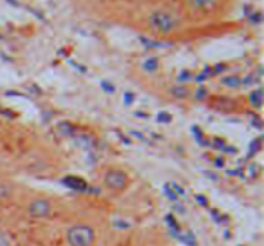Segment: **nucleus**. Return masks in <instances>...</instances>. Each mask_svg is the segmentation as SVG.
<instances>
[{
  "label": "nucleus",
  "mask_w": 264,
  "mask_h": 246,
  "mask_svg": "<svg viewBox=\"0 0 264 246\" xmlns=\"http://www.w3.org/2000/svg\"><path fill=\"white\" fill-rule=\"evenodd\" d=\"M148 27L159 35H168L181 27V17L170 9H156L148 15Z\"/></svg>",
  "instance_id": "f257e3e1"
},
{
  "label": "nucleus",
  "mask_w": 264,
  "mask_h": 246,
  "mask_svg": "<svg viewBox=\"0 0 264 246\" xmlns=\"http://www.w3.org/2000/svg\"><path fill=\"white\" fill-rule=\"evenodd\" d=\"M65 241L69 246H94L96 230L87 223H74L65 230Z\"/></svg>",
  "instance_id": "f03ea898"
},
{
  "label": "nucleus",
  "mask_w": 264,
  "mask_h": 246,
  "mask_svg": "<svg viewBox=\"0 0 264 246\" xmlns=\"http://www.w3.org/2000/svg\"><path fill=\"white\" fill-rule=\"evenodd\" d=\"M103 185L110 192L120 194V192H123L129 187V176L123 170H120V169H109L103 174Z\"/></svg>",
  "instance_id": "7ed1b4c3"
},
{
  "label": "nucleus",
  "mask_w": 264,
  "mask_h": 246,
  "mask_svg": "<svg viewBox=\"0 0 264 246\" xmlns=\"http://www.w3.org/2000/svg\"><path fill=\"white\" fill-rule=\"evenodd\" d=\"M26 210H27V215H29L31 219H47V217H51L53 214V205L49 199L38 196L27 201Z\"/></svg>",
  "instance_id": "20e7f679"
},
{
  "label": "nucleus",
  "mask_w": 264,
  "mask_h": 246,
  "mask_svg": "<svg viewBox=\"0 0 264 246\" xmlns=\"http://www.w3.org/2000/svg\"><path fill=\"white\" fill-rule=\"evenodd\" d=\"M219 0H188V6L195 11H210L217 6Z\"/></svg>",
  "instance_id": "39448f33"
},
{
  "label": "nucleus",
  "mask_w": 264,
  "mask_h": 246,
  "mask_svg": "<svg viewBox=\"0 0 264 246\" xmlns=\"http://www.w3.org/2000/svg\"><path fill=\"white\" fill-rule=\"evenodd\" d=\"M11 197H13V189H11V185L0 183V201H9Z\"/></svg>",
  "instance_id": "423d86ee"
},
{
  "label": "nucleus",
  "mask_w": 264,
  "mask_h": 246,
  "mask_svg": "<svg viewBox=\"0 0 264 246\" xmlns=\"http://www.w3.org/2000/svg\"><path fill=\"white\" fill-rule=\"evenodd\" d=\"M223 83H225L226 87H239V85H241V80H239L237 76H235V78H225V80H223Z\"/></svg>",
  "instance_id": "0eeeda50"
},
{
  "label": "nucleus",
  "mask_w": 264,
  "mask_h": 246,
  "mask_svg": "<svg viewBox=\"0 0 264 246\" xmlns=\"http://www.w3.org/2000/svg\"><path fill=\"white\" fill-rule=\"evenodd\" d=\"M60 132L62 134H72L74 132V129H72V125L71 123H67V121H64V123H60Z\"/></svg>",
  "instance_id": "6e6552de"
},
{
  "label": "nucleus",
  "mask_w": 264,
  "mask_h": 246,
  "mask_svg": "<svg viewBox=\"0 0 264 246\" xmlns=\"http://www.w3.org/2000/svg\"><path fill=\"white\" fill-rule=\"evenodd\" d=\"M172 95H174L176 98H185V96L188 95V91L185 87H172Z\"/></svg>",
  "instance_id": "1a4fd4ad"
},
{
  "label": "nucleus",
  "mask_w": 264,
  "mask_h": 246,
  "mask_svg": "<svg viewBox=\"0 0 264 246\" xmlns=\"http://www.w3.org/2000/svg\"><path fill=\"white\" fill-rule=\"evenodd\" d=\"M0 246H13V245H11L9 235H7L6 232H2V230H0Z\"/></svg>",
  "instance_id": "9d476101"
},
{
  "label": "nucleus",
  "mask_w": 264,
  "mask_h": 246,
  "mask_svg": "<svg viewBox=\"0 0 264 246\" xmlns=\"http://www.w3.org/2000/svg\"><path fill=\"white\" fill-rule=\"evenodd\" d=\"M145 69H147V71L158 69V60H156V58H150V60H147V62H145Z\"/></svg>",
  "instance_id": "9b49d317"
},
{
  "label": "nucleus",
  "mask_w": 264,
  "mask_h": 246,
  "mask_svg": "<svg viewBox=\"0 0 264 246\" xmlns=\"http://www.w3.org/2000/svg\"><path fill=\"white\" fill-rule=\"evenodd\" d=\"M251 100H253L255 105H261V91H255V93L251 95Z\"/></svg>",
  "instance_id": "f8f14e48"
}]
</instances>
